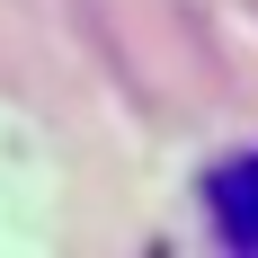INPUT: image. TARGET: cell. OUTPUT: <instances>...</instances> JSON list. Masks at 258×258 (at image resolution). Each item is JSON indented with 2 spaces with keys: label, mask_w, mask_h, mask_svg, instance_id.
<instances>
[{
  "label": "cell",
  "mask_w": 258,
  "mask_h": 258,
  "mask_svg": "<svg viewBox=\"0 0 258 258\" xmlns=\"http://www.w3.org/2000/svg\"><path fill=\"white\" fill-rule=\"evenodd\" d=\"M214 223H223L232 249H258V160H232L214 178Z\"/></svg>",
  "instance_id": "6da1fadb"
}]
</instances>
